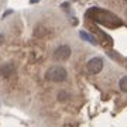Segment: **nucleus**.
I'll return each mask as SVG.
<instances>
[{"label":"nucleus","mask_w":127,"mask_h":127,"mask_svg":"<svg viewBox=\"0 0 127 127\" xmlns=\"http://www.w3.org/2000/svg\"><path fill=\"white\" fill-rule=\"evenodd\" d=\"M66 78H68V72H66V69L62 68V66H51V68L45 72L47 81L55 82V83L64 82Z\"/></svg>","instance_id":"f257e3e1"},{"label":"nucleus","mask_w":127,"mask_h":127,"mask_svg":"<svg viewBox=\"0 0 127 127\" xmlns=\"http://www.w3.org/2000/svg\"><path fill=\"white\" fill-rule=\"evenodd\" d=\"M103 69V59L100 58V57H95V58H92L88 61L86 64V71L92 75H96V73H99L100 71Z\"/></svg>","instance_id":"f03ea898"},{"label":"nucleus","mask_w":127,"mask_h":127,"mask_svg":"<svg viewBox=\"0 0 127 127\" xmlns=\"http://www.w3.org/2000/svg\"><path fill=\"white\" fill-rule=\"evenodd\" d=\"M71 47L69 45H59V47H57L55 48V51H54V58L57 59V61H66V59L71 57Z\"/></svg>","instance_id":"7ed1b4c3"},{"label":"nucleus","mask_w":127,"mask_h":127,"mask_svg":"<svg viewBox=\"0 0 127 127\" xmlns=\"http://www.w3.org/2000/svg\"><path fill=\"white\" fill-rule=\"evenodd\" d=\"M14 65L13 64H4L3 66H0V75L3 78H10L14 73Z\"/></svg>","instance_id":"20e7f679"},{"label":"nucleus","mask_w":127,"mask_h":127,"mask_svg":"<svg viewBox=\"0 0 127 127\" xmlns=\"http://www.w3.org/2000/svg\"><path fill=\"white\" fill-rule=\"evenodd\" d=\"M81 37H82V38H83L85 41H89L91 44H97V41H96L95 38L91 35V34H88L86 31H81Z\"/></svg>","instance_id":"39448f33"},{"label":"nucleus","mask_w":127,"mask_h":127,"mask_svg":"<svg viewBox=\"0 0 127 127\" xmlns=\"http://www.w3.org/2000/svg\"><path fill=\"white\" fill-rule=\"evenodd\" d=\"M119 86L122 89L123 92H126L127 93V76H123L120 81H119Z\"/></svg>","instance_id":"423d86ee"},{"label":"nucleus","mask_w":127,"mask_h":127,"mask_svg":"<svg viewBox=\"0 0 127 127\" xmlns=\"http://www.w3.org/2000/svg\"><path fill=\"white\" fill-rule=\"evenodd\" d=\"M69 99V95H68V92H65V91H61L58 93V100H61V102H65V100H68Z\"/></svg>","instance_id":"0eeeda50"},{"label":"nucleus","mask_w":127,"mask_h":127,"mask_svg":"<svg viewBox=\"0 0 127 127\" xmlns=\"http://www.w3.org/2000/svg\"><path fill=\"white\" fill-rule=\"evenodd\" d=\"M3 41H4V37H3V35H1V34H0V45L3 44Z\"/></svg>","instance_id":"6e6552de"},{"label":"nucleus","mask_w":127,"mask_h":127,"mask_svg":"<svg viewBox=\"0 0 127 127\" xmlns=\"http://www.w3.org/2000/svg\"><path fill=\"white\" fill-rule=\"evenodd\" d=\"M31 1H38V0H31Z\"/></svg>","instance_id":"1a4fd4ad"}]
</instances>
